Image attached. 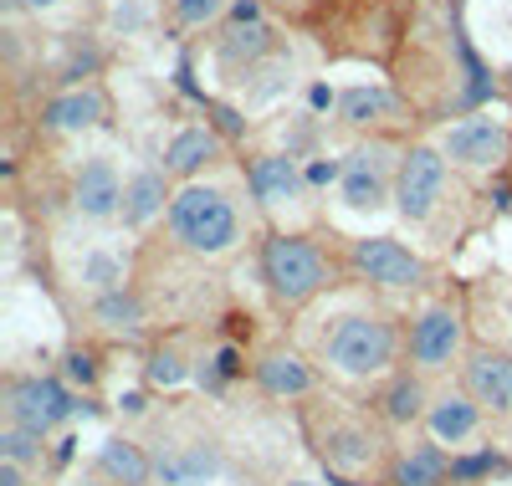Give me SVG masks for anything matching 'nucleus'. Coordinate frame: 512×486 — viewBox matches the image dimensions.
Here are the masks:
<instances>
[{"mask_svg": "<svg viewBox=\"0 0 512 486\" xmlns=\"http://www.w3.org/2000/svg\"><path fill=\"white\" fill-rule=\"evenodd\" d=\"M164 231L185 256H200V261H216L226 251L241 246V210L226 190L216 185H185L175 190V205L164 215Z\"/></svg>", "mask_w": 512, "mask_h": 486, "instance_id": "obj_4", "label": "nucleus"}, {"mask_svg": "<svg viewBox=\"0 0 512 486\" xmlns=\"http://www.w3.org/2000/svg\"><path fill=\"white\" fill-rule=\"evenodd\" d=\"M338 108H344V123H354V128H374V123L400 113V103L384 93V87H349V93L338 98Z\"/></svg>", "mask_w": 512, "mask_h": 486, "instance_id": "obj_27", "label": "nucleus"}, {"mask_svg": "<svg viewBox=\"0 0 512 486\" xmlns=\"http://www.w3.org/2000/svg\"><path fill=\"white\" fill-rule=\"evenodd\" d=\"M246 374H251V359H246L241 343H216L210 353H195V384L205 394H216V400L236 379H246Z\"/></svg>", "mask_w": 512, "mask_h": 486, "instance_id": "obj_25", "label": "nucleus"}, {"mask_svg": "<svg viewBox=\"0 0 512 486\" xmlns=\"http://www.w3.org/2000/svg\"><path fill=\"white\" fill-rule=\"evenodd\" d=\"M175 195H169V169H139L123 190V226L128 231H149L159 215H169Z\"/></svg>", "mask_w": 512, "mask_h": 486, "instance_id": "obj_21", "label": "nucleus"}, {"mask_svg": "<svg viewBox=\"0 0 512 486\" xmlns=\"http://www.w3.org/2000/svg\"><path fill=\"white\" fill-rule=\"evenodd\" d=\"M461 384L487 415H512V353L492 343H472L461 359Z\"/></svg>", "mask_w": 512, "mask_h": 486, "instance_id": "obj_12", "label": "nucleus"}, {"mask_svg": "<svg viewBox=\"0 0 512 486\" xmlns=\"http://www.w3.org/2000/svg\"><path fill=\"white\" fill-rule=\"evenodd\" d=\"M118 410H123L128 420H139V415H149V394H144V389H128V394H118Z\"/></svg>", "mask_w": 512, "mask_h": 486, "instance_id": "obj_36", "label": "nucleus"}, {"mask_svg": "<svg viewBox=\"0 0 512 486\" xmlns=\"http://www.w3.org/2000/svg\"><path fill=\"white\" fill-rule=\"evenodd\" d=\"M251 384L267 394V400H287V405H297V400H313L318 394V369L303 359L297 348H262L251 359Z\"/></svg>", "mask_w": 512, "mask_h": 486, "instance_id": "obj_11", "label": "nucleus"}, {"mask_svg": "<svg viewBox=\"0 0 512 486\" xmlns=\"http://www.w3.org/2000/svg\"><path fill=\"white\" fill-rule=\"evenodd\" d=\"M21 6H31V11H41V6H57V0H21Z\"/></svg>", "mask_w": 512, "mask_h": 486, "instance_id": "obj_43", "label": "nucleus"}, {"mask_svg": "<svg viewBox=\"0 0 512 486\" xmlns=\"http://www.w3.org/2000/svg\"><path fill=\"white\" fill-rule=\"evenodd\" d=\"M384 486H451V456L441 440H415V446H400L390 456V466H384Z\"/></svg>", "mask_w": 512, "mask_h": 486, "instance_id": "obj_18", "label": "nucleus"}, {"mask_svg": "<svg viewBox=\"0 0 512 486\" xmlns=\"http://www.w3.org/2000/svg\"><path fill=\"white\" fill-rule=\"evenodd\" d=\"M82 287H88L93 297L128 287V277H123V256H113V251H88V256H82Z\"/></svg>", "mask_w": 512, "mask_h": 486, "instance_id": "obj_30", "label": "nucleus"}, {"mask_svg": "<svg viewBox=\"0 0 512 486\" xmlns=\"http://www.w3.org/2000/svg\"><path fill=\"white\" fill-rule=\"evenodd\" d=\"M282 486H323V481H308V476H292V481H282Z\"/></svg>", "mask_w": 512, "mask_h": 486, "instance_id": "obj_42", "label": "nucleus"}, {"mask_svg": "<svg viewBox=\"0 0 512 486\" xmlns=\"http://www.w3.org/2000/svg\"><path fill=\"white\" fill-rule=\"evenodd\" d=\"M502 313H507V323H512V292H507V302H502Z\"/></svg>", "mask_w": 512, "mask_h": 486, "instance_id": "obj_44", "label": "nucleus"}, {"mask_svg": "<svg viewBox=\"0 0 512 486\" xmlns=\"http://www.w3.org/2000/svg\"><path fill=\"white\" fill-rule=\"evenodd\" d=\"M303 180H308V190L344 185V159H308V164H303Z\"/></svg>", "mask_w": 512, "mask_h": 486, "instance_id": "obj_33", "label": "nucleus"}, {"mask_svg": "<svg viewBox=\"0 0 512 486\" xmlns=\"http://www.w3.org/2000/svg\"><path fill=\"white\" fill-rule=\"evenodd\" d=\"M308 103H313V108L323 113V108H333V103H338V93H333L328 82H313V87H308Z\"/></svg>", "mask_w": 512, "mask_h": 486, "instance_id": "obj_38", "label": "nucleus"}, {"mask_svg": "<svg viewBox=\"0 0 512 486\" xmlns=\"http://www.w3.org/2000/svg\"><path fill=\"white\" fill-rule=\"evenodd\" d=\"M144 384L154 394H175L185 384H195V359L180 348V338H159L149 353H144Z\"/></svg>", "mask_w": 512, "mask_h": 486, "instance_id": "obj_23", "label": "nucleus"}, {"mask_svg": "<svg viewBox=\"0 0 512 486\" xmlns=\"http://www.w3.org/2000/svg\"><path fill=\"white\" fill-rule=\"evenodd\" d=\"M149 456H154L159 486H205L210 476H221V466H226L221 440L205 435V430H164Z\"/></svg>", "mask_w": 512, "mask_h": 486, "instance_id": "obj_8", "label": "nucleus"}, {"mask_svg": "<svg viewBox=\"0 0 512 486\" xmlns=\"http://www.w3.org/2000/svg\"><path fill=\"white\" fill-rule=\"evenodd\" d=\"M123 190L128 185L118 180L113 159H88L72 180V210L82 220H113V215H123Z\"/></svg>", "mask_w": 512, "mask_h": 486, "instance_id": "obj_16", "label": "nucleus"}, {"mask_svg": "<svg viewBox=\"0 0 512 486\" xmlns=\"http://www.w3.org/2000/svg\"><path fill=\"white\" fill-rule=\"evenodd\" d=\"M103 118H108V98L98 87H72V93L41 108V128H52V134H82V128H98Z\"/></svg>", "mask_w": 512, "mask_h": 486, "instance_id": "obj_22", "label": "nucleus"}, {"mask_svg": "<svg viewBox=\"0 0 512 486\" xmlns=\"http://www.w3.org/2000/svg\"><path fill=\"white\" fill-rule=\"evenodd\" d=\"M466 353H472V343H466V313L456 302H431L405 323V364L425 379L461 369Z\"/></svg>", "mask_w": 512, "mask_h": 486, "instance_id": "obj_6", "label": "nucleus"}, {"mask_svg": "<svg viewBox=\"0 0 512 486\" xmlns=\"http://www.w3.org/2000/svg\"><path fill=\"white\" fill-rule=\"evenodd\" d=\"M205 108H210V118H216V123H210V128H216V134H226V139H241L246 118H241L236 108H226V103H210V98H205Z\"/></svg>", "mask_w": 512, "mask_h": 486, "instance_id": "obj_34", "label": "nucleus"}, {"mask_svg": "<svg viewBox=\"0 0 512 486\" xmlns=\"http://www.w3.org/2000/svg\"><path fill=\"white\" fill-rule=\"evenodd\" d=\"M328 486H379V481H364V476H333V471H328Z\"/></svg>", "mask_w": 512, "mask_h": 486, "instance_id": "obj_40", "label": "nucleus"}, {"mask_svg": "<svg viewBox=\"0 0 512 486\" xmlns=\"http://www.w3.org/2000/svg\"><path fill=\"white\" fill-rule=\"evenodd\" d=\"M0 405H6V425H26L36 435H52L72 415H88L82 394L62 374H6Z\"/></svg>", "mask_w": 512, "mask_h": 486, "instance_id": "obj_5", "label": "nucleus"}, {"mask_svg": "<svg viewBox=\"0 0 512 486\" xmlns=\"http://www.w3.org/2000/svg\"><path fill=\"white\" fill-rule=\"evenodd\" d=\"M52 451H47V435H36V430H26V425H6L0 430V461H16V466H41Z\"/></svg>", "mask_w": 512, "mask_h": 486, "instance_id": "obj_29", "label": "nucleus"}, {"mask_svg": "<svg viewBox=\"0 0 512 486\" xmlns=\"http://www.w3.org/2000/svg\"><path fill=\"white\" fill-rule=\"evenodd\" d=\"M487 410L466 394V384H441L431 394V410H425V435L441 440V446H461V440L482 435Z\"/></svg>", "mask_w": 512, "mask_h": 486, "instance_id": "obj_15", "label": "nucleus"}, {"mask_svg": "<svg viewBox=\"0 0 512 486\" xmlns=\"http://www.w3.org/2000/svg\"><path fill=\"white\" fill-rule=\"evenodd\" d=\"M231 21H236V26L262 21V6H256V0H236V6H231Z\"/></svg>", "mask_w": 512, "mask_h": 486, "instance_id": "obj_37", "label": "nucleus"}, {"mask_svg": "<svg viewBox=\"0 0 512 486\" xmlns=\"http://www.w3.org/2000/svg\"><path fill=\"white\" fill-rule=\"evenodd\" d=\"M93 471H98L103 481H113V486H154V481H159L149 446H144V440H134V435H108L103 446H98Z\"/></svg>", "mask_w": 512, "mask_h": 486, "instance_id": "obj_19", "label": "nucleus"}, {"mask_svg": "<svg viewBox=\"0 0 512 486\" xmlns=\"http://www.w3.org/2000/svg\"><path fill=\"white\" fill-rule=\"evenodd\" d=\"M98 374H103V359H98L93 348H67V353H62V379H67L72 389H93Z\"/></svg>", "mask_w": 512, "mask_h": 486, "instance_id": "obj_31", "label": "nucleus"}, {"mask_svg": "<svg viewBox=\"0 0 512 486\" xmlns=\"http://www.w3.org/2000/svg\"><path fill=\"white\" fill-rule=\"evenodd\" d=\"M226 11V0H175V21L180 26H210Z\"/></svg>", "mask_w": 512, "mask_h": 486, "instance_id": "obj_32", "label": "nucleus"}, {"mask_svg": "<svg viewBox=\"0 0 512 486\" xmlns=\"http://www.w3.org/2000/svg\"><path fill=\"white\" fill-rule=\"evenodd\" d=\"M93 323L108 328V333H118V338H134V333H144V323H149V302H144L139 287L103 292V297H93Z\"/></svg>", "mask_w": 512, "mask_h": 486, "instance_id": "obj_24", "label": "nucleus"}, {"mask_svg": "<svg viewBox=\"0 0 512 486\" xmlns=\"http://www.w3.org/2000/svg\"><path fill=\"white\" fill-rule=\"evenodd\" d=\"M318 364L349 384L390 379L405 364V323L390 307H344L318 333Z\"/></svg>", "mask_w": 512, "mask_h": 486, "instance_id": "obj_1", "label": "nucleus"}, {"mask_svg": "<svg viewBox=\"0 0 512 486\" xmlns=\"http://www.w3.org/2000/svg\"><path fill=\"white\" fill-rule=\"evenodd\" d=\"M502 471H512V456L502 446H472L451 456V486H482Z\"/></svg>", "mask_w": 512, "mask_h": 486, "instance_id": "obj_26", "label": "nucleus"}, {"mask_svg": "<svg viewBox=\"0 0 512 486\" xmlns=\"http://www.w3.org/2000/svg\"><path fill=\"white\" fill-rule=\"evenodd\" d=\"M303 435L313 456L323 461V471L333 476H364V471H379L390 466V440H384V420L369 410H349L328 400V394H313L303 405Z\"/></svg>", "mask_w": 512, "mask_h": 486, "instance_id": "obj_2", "label": "nucleus"}, {"mask_svg": "<svg viewBox=\"0 0 512 486\" xmlns=\"http://www.w3.org/2000/svg\"><path fill=\"white\" fill-rule=\"evenodd\" d=\"M344 267H349L354 282H364L374 292H420L425 282H431L425 256L410 251L395 236H359V241H349Z\"/></svg>", "mask_w": 512, "mask_h": 486, "instance_id": "obj_7", "label": "nucleus"}, {"mask_svg": "<svg viewBox=\"0 0 512 486\" xmlns=\"http://www.w3.org/2000/svg\"><path fill=\"white\" fill-rule=\"evenodd\" d=\"M77 486H113V481H103V476H98V471H93V476H82V481H77Z\"/></svg>", "mask_w": 512, "mask_h": 486, "instance_id": "obj_41", "label": "nucleus"}, {"mask_svg": "<svg viewBox=\"0 0 512 486\" xmlns=\"http://www.w3.org/2000/svg\"><path fill=\"white\" fill-rule=\"evenodd\" d=\"M256 277H262L272 307L282 313H303L308 302H318L323 292L338 287V261L297 231H267L256 246Z\"/></svg>", "mask_w": 512, "mask_h": 486, "instance_id": "obj_3", "label": "nucleus"}, {"mask_svg": "<svg viewBox=\"0 0 512 486\" xmlns=\"http://www.w3.org/2000/svg\"><path fill=\"white\" fill-rule=\"evenodd\" d=\"M384 430H410V425H425V410H431V384H425L420 369L400 364L390 379H379L374 389V405H369Z\"/></svg>", "mask_w": 512, "mask_h": 486, "instance_id": "obj_14", "label": "nucleus"}, {"mask_svg": "<svg viewBox=\"0 0 512 486\" xmlns=\"http://www.w3.org/2000/svg\"><path fill=\"white\" fill-rule=\"evenodd\" d=\"M512 149V134L497 118H461L456 128H446L441 154L461 169H497Z\"/></svg>", "mask_w": 512, "mask_h": 486, "instance_id": "obj_13", "label": "nucleus"}, {"mask_svg": "<svg viewBox=\"0 0 512 486\" xmlns=\"http://www.w3.org/2000/svg\"><path fill=\"white\" fill-rule=\"evenodd\" d=\"M441 200H446V154L431 149V144H410L400 154V174H395V210H400V220L425 226Z\"/></svg>", "mask_w": 512, "mask_h": 486, "instance_id": "obj_9", "label": "nucleus"}, {"mask_svg": "<svg viewBox=\"0 0 512 486\" xmlns=\"http://www.w3.org/2000/svg\"><path fill=\"white\" fill-rule=\"evenodd\" d=\"M0 486H31L26 466H16V461H0Z\"/></svg>", "mask_w": 512, "mask_h": 486, "instance_id": "obj_39", "label": "nucleus"}, {"mask_svg": "<svg viewBox=\"0 0 512 486\" xmlns=\"http://www.w3.org/2000/svg\"><path fill=\"white\" fill-rule=\"evenodd\" d=\"M47 461H52V471H67V466L77 461V435H62L57 446H52V456H47Z\"/></svg>", "mask_w": 512, "mask_h": 486, "instance_id": "obj_35", "label": "nucleus"}, {"mask_svg": "<svg viewBox=\"0 0 512 486\" xmlns=\"http://www.w3.org/2000/svg\"><path fill=\"white\" fill-rule=\"evenodd\" d=\"M216 159H221V134H216L210 123L180 128V134L169 139V149H164V169H169V180H185V185H195V174H205Z\"/></svg>", "mask_w": 512, "mask_h": 486, "instance_id": "obj_20", "label": "nucleus"}, {"mask_svg": "<svg viewBox=\"0 0 512 486\" xmlns=\"http://www.w3.org/2000/svg\"><path fill=\"white\" fill-rule=\"evenodd\" d=\"M272 47V36H267V26L262 21H251V26H231L226 36H221V62L226 67H236V62H256V57H262Z\"/></svg>", "mask_w": 512, "mask_h": 486, "instance_id": "obj_28", "label": "nucleus"}, {"mask_svg": "<svg viewBox=\"0 0 512 486\" xmlns=\"http://www.w3.org/2000/svg\"><path fill=\"white\" fill-rule=\"evenodd\" d=\"M395 174H400V159H390V149L364 144L344 159V185H338V195H344L349 210H384L395 200Z\"/></svg>", "mask_w": 512, "mask_h": 486, "instance_id": "obj_10", "label": "nucleus"}, {"mask_svg": "<svg viewBox=\"0 0 512 486\" xmlns=\"http://www.w3.org/2000/svg\"><path fill=\"white\" fill-rule=\"evenodd\" d=\"M246 190H251V200L262 210H277V205H292L297 195H303L308 180H303V164H297V159H287V154H256L246 164Z\"/></svg>", "mask_w": 512, "mask_h": 486, "instance_id": "obj_17", "label": "nucleus"}]
</instances>
